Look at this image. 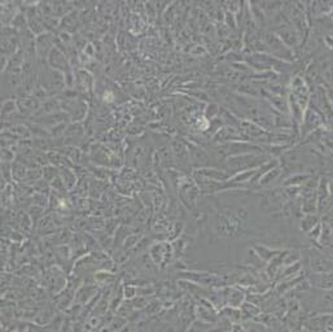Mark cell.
Masks as SVG:
<instances>
[{
	"label": "cell",
	"mask_w": 333,
	"mask_h": 332,
	"mask_svg": "<svg viewBox=\"0 0 333 332\" xmlns=\"http://www.w3.org/2000/svg\"><path fill=\"white\" fill-rule=\"evenodd\" d=\"M316 223H318V217H315L314 214H307L302 220V230L310 232L312 228L315 227Z\"/></svg>",
	"instance_id": "1"
},
{
	"label": "cell",
	"mask_w": 333,
	"mask_h": 332,
	"mask_svg": "<svg viewBox=\"0 0 333 332\" xmlns=\"http://www.w3.org/2000/svg\"><path fill=\"white\" fill-rule=\"evenodd\" d=\"M256 248H257L256 250L258 252L259 257L263 258L264 261H270V258H271L272 256L278 254V252H275V250H270V249H267V248H262V247H256Z\"/></svg>",
	"instance_id": "2"
},
{
	"label": "cell",
	"mask_w": 333,
	"mask_h": 332,
	"mask_svg": "<svg viewBox=\"0 0 333 332\" xmlns=\"http://www.w3.org/2000/svg\"><path fill=\"white\" fill-rule=\"evenodd\" d=\"M308 179V175H296V178H290L289 181L286 182V184H294V186H298L302 182H306Z\"/></svg>",
	"instance_id": "3"
},
{
	"label": "cell",
	"mask_w": 333,
	"mask_h": 332,
	"mask_svg": "<svg viewBox=\"0 0 333 332\" xmlns=\"http://www.w3.org/2000/svg\"><path fill=\"white\" fill-rule=\"evenodd\" d=\"M231 332H246V330L244 329L243 326L233 325V326H231Z\"/></svg>",
	"instance_id": "4"
},
{
	"label": "cell",
	"mask_w": 333,
	"mask_h": 332,
	"mask_svg": "<svg viewBox=\"0 0 333 332\" xmlns=\"http://www.w3.org/2000/svg\"><path fill=\"white\" fill-rule=\"evenodd\" d=\"M227 309H228V307H227ZM228 311H235V314H236V315H240V313H239V311H237V310H235V309H228ZM221 314H223V315H227V317L230 318V319H231V321H232L231 313H226V311L223 310V311H222V313H221ZM232 314H233V313H232Z\"/></svg>",
	"instance_id": "5"
},
{
	"label": "cell",
	"mask_w": 333,
	"mask_h": 332,
	"mask_svg": "<svg viewBox=\"0 0 333 332\" xmlns=\"http://www.w3.org/2000/svg\"><path fill=\"white\" fill-rule=\"evenodd\" d=\"M328 190H330V192H331V195H333V181L331 182L330 184H328Z\"/></svg>",
	"instance_id": "6"
}]
</instances>
